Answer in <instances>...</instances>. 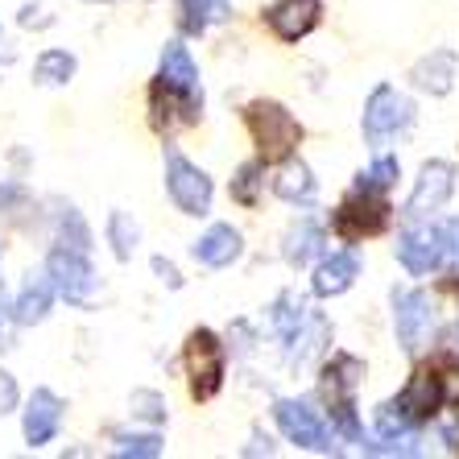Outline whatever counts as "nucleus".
<instances>
[{
	"mask_svg": "<svg viewBox=\"0 0 459 459\" xmlns=\"http://www.w3.org/2000/svg\"><path fill=\"white\" fill-rule=\"evenodd\" d=\"M248 128H253V141H256V150H261V161L290 158L294 145H299V137H302L299 120L290 117L281 104H273V100H256V104H248Z\"/></svg>",
	"mask_w": 459,
	"mask_h": 459,
	"instance_id": "nucleus-1",
	"label": "nucleus"
},
{
	"mask_svg": "<svg viewBox=\"0 0 459 459\" xmlns=\"http://www.w3.org/2000/svg\"><path fill=\"white\" fill-rule=\"evenodd\" d=\"M46 273H50L54 290L63 294L71 307H87V302L96 299V269L87 261L83 248H66L58 245L50 256H46Z\"/></svg>",
	"mask_w": 459,
	"mask_h": 459,
	"instance_id": "nucleus-2",
	"label": "nucleus"
},
{
	"mask_svg": "<svg viewBox=\"0 0 459 459\" xmlns=\"http://www.w3.org/2000/svg\"><path fill=\"white\" fill-rule=\"evenodd\" d=\"M166 191L182 215H207L212 212V178L195 161H186L178 150L166 153Z\"/></svg>",
	"mask_w": 459,
	"mask_h": 459,
	"instance_id": "nucleus-3",
	"label": "nucleus"
},
{
	"mask_svg": "<svg viewBox=\"0 0 459 459\" xmlns=\"http://www.w3.org/2000/svg\"><path fill=\"white\" fill-rule=\"evenodd\" d=\"M186 368H191V389L199 402L220 394V385H224V343L215 340V332H207V327L191 332V340H186Z\"/></svg>",
	"mask_w": 459,
	"mask_h": 459,
	"instance_id": "nucleus-4",
	"label": "nucleus"
},
{
	"mask_svg": "<svg viewBox=\"0 0 459 459\" xmlns=\"http://www.w3.org/2000/svg\"><path fill=\"white\" fill-rule=\"evenodd\" d=\"M394 327L410 356H418L435 335V307L422 290H397L394 294Z\"/></svg>",
	"mask_w": 459,
	"mask_h": 459,
	"instance_id": "nucleus-5",
	"label": "nucleus"
},
{
	"mask_svg": "<svg viewBox=\"0 0 459 459\" xmlns=\"http://www.w3.org/2000/svg\"><path fill=\"white\" fill-rule=\"evenodd\" d=\"M410 120H414V104H410L397 87H377L373 96H368V104H364V137L373 141V145H381V141H389L394 133H402V128H410Z\"/></svg>",
	"mask_w": 459,
	"mask_h": 459,
	"instance_id": "nucleus-6",
	"label": "nucleus"
},
{
	"mask_svg": "<svg viewBox=\"0 0 459 459\" xmlns=\"http://www.w3.org/2000/svg\"><path fill=\"white\" fill-rule=\"evenodd\" d=\"M273 418H278L281 435L294 443V447L307 451H332V430L319 418V410H310L307 402H294V397H281L273 406Z\"/></svg>",
	"mask_w": 459,
	"mask_h": 459,
	"instance_id": "nucleus-7",
	"label": "nucleus"
},
{
	"mask_svg": "<svg viewBox=\"0 0 459 459\" xmlns=\"http://www.w3.org/2000/svg\"><path fill=\"white\" fill-rule=\"evenodd\" d=\"M389 224V204L381 199V191H368V186H356L352 199H343V207L335 212V228H340L348 240L356 236H373Z\"/></svg>",
	"mask_w": 459,
	"mask_h": 459,
	"instance_id": "nucleus-8",
	"label": "nucleus"
},
{
	"mask_svg": "<svg viewBox=\"0 0 459 459\" xmlns=\"http://www.w3.org/2000/svg\"><path fill=\"white\" fill-rule=\"evenodd\" d=\"M443 256H447V232H438V228H410V232L397 236V261H402L414 278L438 269Z\"/></svg>",
	"mask_w": 459,
	"mask_h": 459,
	"instance_id": "nucleus-9",
	"label": "nucleus"
},
{
	"mask_svg": "<svg viewBox=\"0 0 459 459\" xmlns=\"http://www.w3.org/2000/svg\"><path fill=\"white\" fill-rule=\"evenodd\" d=\"M451 191H455V166L451 161H427L414 191H410L406 215H435L451 199Z\"/></svg>",
	"mask_w": 459,
	"mask_h": 459,
	"instance_id": "nucleus-10",
	"label": "nucleus"
},
{
	"mask_svg": "<svg viewBox=\"0 0 459 459\" xmlns=\"http://www.w3.org/2000/svg\"><path fill=\"white\" fill-rule=\"evenodd\" d=\"M447 402V389H443V377L435 373H414L410 377V385L402 389V397H397L394 406L397 414L406 418L410 427H418V422H427L430 414H435L438 406Z\"/></svg>",
	"mask_w": 459,
	"mask_h": 459,
	"instance_id": "nucleus-11",
	"label": "nucleus"
},
{
	"mask_svg": "<svg viewBox=\"0 0 459 459\" xmlns=\"http://www.w3.org/2000/svg\"><path fill=\"white\" fill-rule=\"evenodd\" d=\"M269 30L278 33L281 42H299L307 38L323 17V0H273L269 4Z\"/></svg>",
	"mask_w": 459,
	"mask_h": 459,
	"instance_id": "nucleus-12",
	"label": "nucleus"
},
{
	"mask_svg": "<svg viewBox=\"0 0 459 459\" xmlns=\"http://www.w3.org/2000/svg\"><path fill=\"white\" fill-rule=\"evenodd\" d=\"M63 402L50 394V389H33L30 406H25V418H22V430H25V443L30 447H46L58 427H63Z\"/></svg>",
	"mask_w": 459,
	"mask_h": 459,
	"instance_id": "nucleus-13",
	"label": "nucleus"
},
{
	"mask_svg": "<svg viewBox=\"0 0 459 459\" xmlns=\"http://www.w3.org/2000/svg\"><path fill=\"white\" fill-rule=\"evenodd\" d=\"M158 83L170 87V91H182V96H204L199 91V66H195L191 50L182 42H166L158 63Z\"/></svg>",
	"mask_w": 459,
	"mask_h": 459,
	"instance_id": "nucleus-14",
	"label": "nucleus"
},
{
	"mask_svg": "<svg viewBox=\"0 0 459 459\" xmlns=\"http://www.w3.org/2000/svg\"><path fill=\"white\" fill-rule=\"evenodd\" d=\"M240 248H245V240H240V232H236L232 224H212L199 240H195V261L207 269H224L232 265L236 256H240Z\"/></svg>",
	"mask_w": 459,
	"mask_h": 459,
	"instance_id": "nucleus-15",
	"label": "nucleus"
},
{
	"mask_svg": "<svg viewBox=\"0 0 459 459\" xmlns=\"http://www.w3.org/2000/svg\"><path fill=\"white\" fill-rule=\"evenodd\" d=\"M356 278H360V256L332 253L327 261H319V269H315V294H319V299H335L343 290H352Z\"/></svg>",
	"mask_w": 459,
	"mask_h": 459,
	"instance_id": "nucleus-16",
	"label": "nucleus"
},
{
	"mask_svg": "<svg viewBox=\"0 0 459 459\" xmlns=\"http://www.w3.org/2000/svg\"><path fill=\"white\" fill-rule=\"evenodd\" d=\"M54 294H58V290H54L50 273H38V278L30 273V281L22 286V299H17V307H13V319L22 323V327H30V323H42L46 315H50Z\"/></svg>",
	"mask_w": 459,
	"mask_h": 459,
	"instance_id": "nucleus-17",
	"label": "nucleus"
},
{
	"mask_svg": "<svg viewBox=\"0 0 459 459\" xmlns=\"http://www.w3.org/2000/svg\"><path fill=\"white\" fill-rule=\"evenodd\" d=\"M414 87L430 91V96H447L451 91V79H455V54L451 50H430L422 63L414 66Z\"/></svg>",
	"mask_w": 459,
	"mask_h": 459,
	"instance_id": "nucleus-18",
	"label": "nucleus"
},
{
	"mask_svg": "<svg viewBox=\"0 0 459 459\" xmlns=\"http://www.w3.org/2000/svg\"><path fill=\"white\" fill-rule=\"evenodd\" d=\"M228 13H232V4L228 0H178V25L182 33H207L215 22H224Z\"/></svg>",
	"mask_w": 459,
	"mask_h": 459,
	"instance_id": "nucleus-19",
	"label": "nucleus"
},
{
	"mask_svg": "<svg viewBox=\"0 0 459 459\" xmlns=\"http://www.w3.org/2000/svg\"><path fill=\"white\" fill-rule=\"evenodd\" d=\"M273 191H278L286 204H310L319 186H315V174H310L302 161H286L278 170V178H273Z\"/></svg>",
	"mask_w": 459,
	"mask_h": 459,
	"instance_id": "nucleus-20",
	"label": "nucleus"
},
{
	"mask_svg": "<svg viewBox=\"0 0 459 459\" xmlns=\"http://www.w3.org/2000/svg\"><path fill=\"white\" fill-rule=\"evenodd\" d=\"M71 75H75V54H66V50H42L38 63H33V79L42 87H58Z\"/></svg>",
	"mask_w": 459,
	"mask_h": 459,
	"instance_id": "nucleus-21",
	"label": "nucleus"
},
{
	"mask_svg": "<svg viewBox=\"0 0 459 459\" xmlns=\"http://www.w3.org/2000/svg\"><path fill=\"white\" fill-rule=\"evenodd\" d=\"M319 245H323L319 224H315V220H302V224L290 228V236H286V261L290 265H307L310 256L319 253Z\"/></svg>",
	"mask_w": 459,
	"mask_h": 459,
	"instance_id": "nucleus-22",
	"label": "nucleus"
},
{
	"mask_svg": "<svg viewBox=\"0 0 459 459\" xmlns=\"http://www.w3.org/2000/svg\"><path fill=\"white\" fill-rule=\"evenodd\" d=\"M307 302L299 299V294H281L278 299V307H273V327H278V335L281 340H294V335H299V327L302 323H307Z\"/></svg>",
	"mask_w": 459,
	"mask_h": 459,
	"instance_id": "nucleus-23",
	"label": "nucleus"
},
{
	"mask_svg": "<svg viewBox=\"0 0 459 459\" xmlns=\"http://www.w3.org/2000/svg\"><path fill=\"white\" fill-rule=\"evenodd\" d=\"M137 224H133V215L125 212H112L108 215V245H112V253L120 256V261H128L133 256V248H137Z\"/></svg>",
	"mask_w": 459,
	"mask_h": 459,
	"instance_id": "nucleus-24",
	"label": "nucleus"
},
{
	"mask_svg": "<svg viewBox=\"0 0 459 459\" xmlns=\"http://www.w3.org/2000/svg\"><path fill=\"white\" fill-rule=\"evenodd\" d=\"M58 245L66 248H91V232H87L83 215L75 212V207H63V220H58Z\"/></svg>",
	"mask_w": 459,
	"mask_h": 459,
	"instance_id": "nucleus-25",
	"label": "nucleus"
},
{
	"mask_svg": "<svg viewBox=\"0 0 459 459\" xmlns=\"http://www.w3.org/2000/svg\"><path fill=\"white\" fill-rule=\"evenodd\" d=\"M256 182H261V161L240 166V174H236V182H232V199H236V204H245V207L256 204Z\"/></svg>",
	"mask_w": 459,
	"mask_h": 459,
	"instance_id": "nucleus-26",
	"label": "nucleus"
},
{
	"mask_svg": "<svg viewBox=\"0 0 459 459\" xmlns=\"http://www.w3.org/2000/svg\"><path fill=\"white\" fill-rule=\"evenodd\" d=\"M117 455H161L158 435H117Z\"/></svg>",
	"mask_w": 459,
	"mask_h": 459,
	"instance_id": "nucleus-27",
	"label": "nucleus"
},
{
	"mask_svg": "<svg viewBox=\"0 0 459 459\" xmlns=\"http://www.w3.org/2000/svg\"><path fill=\"white\" fill-rule=\"evenodd\" d=\"M397 178V158H377L373 170L360 174V186H368V191H385V186H394Z\"/></svg>",
	"mask_w": 459,
	"mask_h": 459,
	"instance_id": "nucleus-28",
	"label": "nucleus"
},
{
	"mask_svg": "<svg viewBox=\"0 0 459 459\" xmlns=\"http://www.w3.org/2000/svg\"><path fill=\"white\" fill-rule=\"evenodd\" d=\"M133 414L150 418V422H166V402L158 394H150V389H137L133 394Z\"/></svg>",
	"mask_w": 459,
	"mask_h": 459,
	"instance_id": "nucleus-29",
	"label": "nucleus"
},
{
	"mask_svg": "<svg viewBox=\"0 0 459 459\" xmlns=\"http://www.w3.org/2000/svg\"><path fill=\"white\" fill-rule=\"evenodd\" d=\"M13 410H17V381H13V373L0 368V418L13 414Z\"/></svg>",
	"mask_w": 459,
	"mask_h": 459,
	"instance_id": "nucleus-30",
	"label": "nucleus"
},
{
	"mask_svg": "<svg viewBox=\"0 0 459 459\" xmlns=\"http://www.w3.org/2000/svg\"><path fill=\"white\" fill-rule=\"evenodd\" d=\"M153 273H158L161 281H166V286L170 290H178L182 286V278H178V269L170 265V261H166V256H153Z\"/></svg>",
	"mask_w": 459,
	"mask_h": 459,
	"instance_id": "nucleus-31",
	"label": "nucleus"
},
{
	"mask_svg": "<svg viewBox=\"0 0 459 459\" xmlns=\"http://www.w3.org/2000/svg\"><path fill=\"white\" fill-rule=\"evenodd\" d=\"M13 319V310H9V299H4V286H0V348H4V323Z\"/></svg>",
	"mask_w": 459,
	"mask_h": 459,
	"instance_id": "nucleus-32",
	"label": "nucleus"
},
{
	"mask_svg": "<svg viewBox=\"0 0 459 459\" xmlns=\"http://www.w3.org/2000/svg\"><path fill=\"white\" fill-rule=\"evenodd\" d=\"M87 4H117V0H87Z\"/></svg>",
	"mask_w": 459,
	"mask_h": 459,
	"instance_id": "nucleus-33",
	"label": "nucleus"
}]
</instances>
